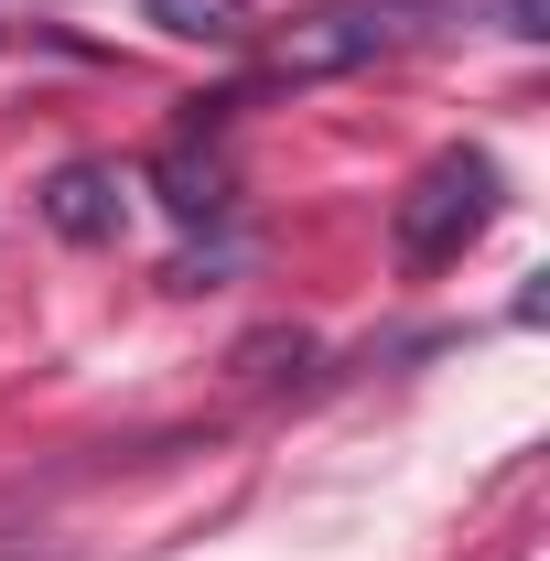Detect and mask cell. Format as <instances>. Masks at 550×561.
I'll return each instance as SVG.
<instances>
[{"mask_svg":"<svg viewBox=\"0 0 550 561\" xmlns=\"http://www.w3.org/2000/svg\"><path fill=\"white\" fill-rule=\"evenodd\" d=\"M443 11H465V0H324V11H302V22H280V33H271L260 87H313V76L378 66V55L421 44Z\"/></svg>","mask_w":550,"mask_h":561,"instance_id":"obj_1","label":"cell"},{"mask_svg":"<svg viewBox=\"0 0 550 561\" xmlns=\"http://www.w3.org/2000/svg\"><path fill=\"white\" fill-rule=\"evenodd\" d=\"M507 206V173L485 162V151H443V162H421L411 195L389 206V249H400V271H443V260H465L485 227Z\"/></svg>","mask_w":550,"mask_h":561,"instance_id":"obj_2","label":"cell"},{"mask_svg":"<svg viewBox=\"0 0 550 561\" xmlns=\"http://www.w3.org/2000/svg\"><path fill=\"white\" fill-rule=\"evenodd\" d=\"M140 11H151L173 44H216V55L260 33V11H249V0H140Z\"/></svg>","mask_w":550,"mask_h":561,"instance_id":"obj_3","label":"cell"},{"mask_svg":"<svg viewBox=\"0 0 550 561\" xmlns=\"http://www.w3.org/2000/svg\"><path fill=\"white\" fill-rule=\"evenodd\" d=\"M151 173H162V206H173V216H227V162H195V151L173 140Z\"/></svg>","mask_w":550,"mask_h":561,"instance_id":"obj_4","label":"cell"},{"mask_svg":"<svg viewBox=\"0 0 550 561\" xmlns=\"http://www.w3.org/2000/svg\"><path fill=\"white\" fill-rule=\"evenodd\" d=\"M44 216H55V227H66V238H108V173H87V162H66V173H55V195H44Z\"/></svg>","mask_w":550,"mask_h":561,"instance_id":"obj_5","label":"cell"},{"mask_svg":"<svg viewBox=\"0 0 550 561\" xmlns=\"http://www.w3.org/2000/svg\"><path fill=\"white\" fill-rule=\"evenodd\" d=\"M465 11H485V22L518 33V44H540V33H550V0H465Z\"/></svg>","mask_w":550,"mask_h":561,"instance_id":"obj_6","label":"cell"}]
</instances>
